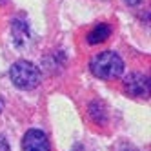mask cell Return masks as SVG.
I'll list each match as a JSON object with an SVG mask.
<instances>
[{
	"label": "cell",
	"mask_w": 151,
	"mask_h": 151,
	"mask_svg": "<svg viewBox=\"0 0 151 151\" xmlns=\"http://www.w3.org/2000/svg\"><path fill=\"white\" fill-rule=\"evenodd\" d=\"M120 151H137V149H131V147H124V149H120Z\"/></svg>",
	"instance_id": "10"
},
{
	"label": "cell",
	"mask_w": 151,
	"mask_h": 151,
	"mask_svg": "<svg viewBox=\"0 0 151 151\" xmlns=\"http://www.w3.org/2000/svg\"><path fill=\"white\" fill-rule=\"evenodd\" d=\"M0 151H11L9 149V144H7V140L0 135Z\"/></svg>",
	"instance_id": "7"
},
{
	"label": "cell",
	"mask_w": 151,
	"mask_h": 151,
	"mask_svg": "<svg viewBox=\"0 0 151 151\" xmlns=\"http://www.w3.org/2000/svg\"><path fill=\"white\" fill-rule=\"evenodd\" d=\"M22 149L24 151H49V140L46 133H42L40 129H29L22 138Z\"/></svg>",
	"instance_id": "3"
},
{
	"label": "cell",
	"mask_w": 151,
	"mask_h": 151,
	"mask_svg": "<svg viewBox=\"0 0 151 151\" xmlns=\"http://www.w3.org/2000/svg\"><path fill=\"white\" fill-rule=\"evenodd\" d=\"M91 73L99 78L104 80H109V78H116L120 77L122 71H124V62L122 58L113 51H102L99 53L89 64Z\"/></svg>",
	"instance_id": "1"
},
{
	"label": "cell",
	"mask_w": 151,
	"mask_h": 151,
	"mask_svg": "<svg viewBox=\"0 0 151 151\" xmlns=\"http://www.w3.org/2000/svg\"><path fill=\"white\" fill-rule=\"evenodd\" d=\"M9 78L18 89H33L40 82V69L33 62L27 60H18L15 62L9 69Z\"/></svg>",
	"instance_id": "2"
},
{
	"label": "cell",
	"mask_w": 151,
	"mask_h": 151,
	"mask_svg": "<svg viewBox=\"0 0 151 151\" xmlns=\"http://www.w3.org/2000/svg\"><path fill=\"white\" fill-rule=\"evenodd\" d=\"M126 4H129V6H137V4H140L142 0H124Z\"/></svg>",
	"instance_id": "8"
},
{
	"label": "cell",
	"mask_w": 151,
	"mask_h": 151,
	"mask_svg": "<svg viewBox=\"0 0 151 151\" xmlns=\"http://www.w3.org/2000/svg\"><path fill=\"white\" fill-rule=\"evenodd\" d=\"M89 115L93 116V120H95L96 124L106 122V118H107L106 107H104V104H100V102H93V104L89 106Z\"/></svg>",
	"instance_id": "6"
},
{
	"label": "cell",
	"mask_w": 151,
	"mask_h": 151,
	"mask_svg": "<svg viewBox=\"0 0 151 151\" xmlns=\"http://www.w3.org/2000/svg\"><path fill=\"white\" fill-rule=\"evenodd\" d=\"M2 109H4V102H2V99H0V113H2Z\"/></svg>",
	"instance_id": "9"
},
{
	"label": "cell",
	"mask_w": 151,
	"mask_h": 151,
	"mask_svg": "<svg viewBox=\"0 0 151 151\" xmlns=\"http://www.w3.org/2000/svg\"><path fill=\"white\" fill-rule=\"evenodd\" d=\"M111 35V29L107 24H99V26H95L89 33H88V42L89 44H100V42H106L107 38H109Z\"/></svg>",
	"instance_id": "5"
},
{
	"label": "cell",
	"mask_w": 151,
	"mask_h": 151,
	"mask_svg": "<svg viewBox=\"0 0 151 151\" xmlns=\"http://www.w3.org/2000/svg\"><path fill=\"white\" fill-rule=\"evenodd\" d=\"M126 91L131 96H146L147 95V77L142 73H131L126 78Z\"/></svg>",
	"instance_id": "4"
}]
</instances>
